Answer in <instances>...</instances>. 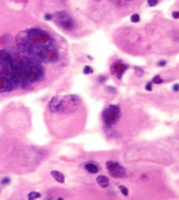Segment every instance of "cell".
Instances as JSON below:
<instances>
[{"mask_svg": "<svg viewBox=\"0 0 179 200\" xmlns=\"http://www.w3.org/2000/svg\"><path fill=\"white\" fill-rule=\"evenodd\" d=\"M158 3H159V0H148L149 6H155V5H158Z\"/></svg>", "mask_w": 179, "mask_h": 200, "instance_id": "cell-18", "label": "cell"}, {"mask_svg": "<svg viewBox=\"0 0 179 200\" xmlns=\"http://www.w3.org/2000/svg\"><path fill=\"white\" fill-rule=\"evenodd\" d=\"M120 115H122V111H120L119 105H109L103 111V122L108 128H110L118 123Z\"/></svg>", "mask_w": 179, "mask_h": 200, "instance_id": "cell-3", "label": "cell"}, {"mask_svg": "<svg viewBox=\"0 0 179 200\" xmlns=\"http://www.w3.org/2000/svg\"><path fill=\"white\" fill-rule=\"evenodd\" d=\"M178 89H179V88H178V84H176V85L173 86V90H174V91H178Z\"/></svg>", "mask_w": 179, "mask_h": 200, "instance_id": "cell-25", "label": "cell"}, {"mask_svg": "<svg viewBox=\"0 0 179 200\" xmlns=\"http://www.w3.org/2000/svg\"><path fill=\"white\" fill-rule=\"evenodd\" d=\"M59 59V51L58 49L54 47H49V48H45L40 51V54L36 58V60L39 63H53V61H56Z\"/></svg>", "mask_w": 179, "mask_h": 200, "instance_id": "cell-4", "label": "cell"}, {"mask_svg": "<svg viewBox=\"0 0 179 200\" xmlns=\"http://www.w3.org/2000/svg\"><path fill=\"white\" fill-rule=\"evenodd\" d=\"M130 20L133 23H138L139 20H140V16L138 15V14H133L132 16H130Z\"/></svg>", "mask_w": 179, "mask_h": 200, "instance_id": "cell-17", "label": "cell"}, {"mask_svg": "<svg viewBox=\"0 0 179 200\" xmlns=\"http://www.w3.org/2000/svg\"><path fill=\"white\" fill-rule=\"evenodd\" d=\"M152 83H153V84H162V83H164V81H163V79H162V78L159 76V75H157V76H154V78H153Z\"/></svg>", "mask_w": 179, "mask_h": 200, "instance_id": "cell-14", "label": "cell"}, {"mask_svg": "<svg viewBox=\"0 0 179 200\" xmlns=\"http://www.w3.org/2000/svg\"><path fill=\"white\" fill-rule=\"evenodd\" d=\"M40 197H41V194L38 193V191H31V193H29L28 199H29V200H34V199H38V198H40Z\"/></svg>", "mask_w": 179, "mask_h": 200, "instance_id": "cell-13", "label": "cell"}, {"mask_svg": "<svg viewBox=\"0 0 179 200\" xmlns=\"http://www.w3.org/2000/svg\"><path fill=\"white\" fill-rule=\"evenodd\" d=\"M105 80H107V76H104V75H102V76L98 78V81L99 83H103V81H105Z\"/></svg>", "mask_w": 179, "mask_h": 200, "instance_id": "cell-22", "label": "cell"}, {"mask_svg": "<svg viewBox=\"0 0 179 200\" xmlns=\"http://www.w3.org/2000/svg\"><path fill=\"white\" fill-rule=\"evenodd\" d=\"M52 176L55 179V180L59 183V184H64V181H65V176L63 174H61L60 172H58V170H53V172L50 173Z\"/></svg>", "mask_w": 179, "mask_h": 200, "instance_id": "cell-11", "label": "cell"}, {"mask_svg": "<svg viewBox=\"0 0 179 200\" xmlns=\"http://www.w3.org/2000/svg\"><path fill=\"white\" fill-rule=\"evenodd\" d=\"M58 25H59L61 29H64V30L70 31V30H73V28H74V22L70 16H68L66 19L61 20V22H58Z\"/></svg>", "mask_w": 179, "mask_h": 200, "instance_id": "cell-8", "label": "cell"}, {"mask_svg": "<svg viewBox=\"0 0 179 200\" xmlns=\"http://www.w3.org/2000/svg\"><path fill=\"white\" fill-rule=\"evenodd\" d=\"M84 169L90 174H97L99 172V166H98V164H95V162H86L84 165Z\"/></svg>", "mask_w": 179, "mask_h": 200, "instance_id": "cell-10", "label": "cell"}, {"mask_svg": "<svg viewBox=\"0 0 179 200\" xmlns=\"http://www.w3.org/2000/svg\"><path fill=\"white\" fill-rule=\"evenodd\" d=\"M97 183L99 184V186H102V188L109 186V179H108V176H104V175H99L97 178Z\"/></svg>", "mask_w": 179, "mask_h": 200, "instance_id": "cell-12", "label": "cell"}, {"mask_svg": "<svg viewBox=\"0 0 179 200\" xmlns=\"http://www.w3.org/2000/svg\"><path fill=\"white\" fill-rule=\"evenodd\" d=\"M60 103H61V98L60 97H54L50 103H49V110L52 112H58L60 109Z\"/></svg>", "mask_w": 179, "mask_h": 200, "instance_id": "cell-9", "label": "cell"}, {"mask_svg": "<svg viewBox=\"0 0 179 200\" xmlns=\"http://www.w3.org/2000/svg\"><path fill=\"white\" fill-rule=\"evenodd\" d=\"M14 89H16V86L11 81V79L0 76V93H8V91H11Z\"/></svg>", "mask_w": 179, "mask_h": 200, "instance_id": "cell-7", "label": "cell"}, {"mask_svg": "<svg viewBox=\"0 0 179 200\" xmlns=\"http://www.w3.org/2000/svg\"><path fill=\"white\" fill-rule=\"evenodd\" d=\"M119 189H120V191H122V194L124 195V197H128V195H129V191H128V189H127L125 186L120 185V186H119Z\"/></svg>", "mask_w": 179, "mask_h": 200, "instance_id": "cell-16", "label": "cell"}, {"mask_svg": "<svg viewBox=\"0 0 179 200\" xmlns=\"http://www.w3.org/2000/svg\"><path fill=\"white\" fill-rule=\"evenodd\" d=\"M166 64V61H164V60H160L159 63H158V65H159V66H164Z\"/></svg>", "mask_w": 179, "mask_h": 200, "instance_id": "cell-23", "label": "cell"}, {"mask_svg": "<svg viewBox=\"0 0 179 200\" xmlns=\"http://www.w3.org/2000/svg\"><path fill=\"white\" fill-rule=\"evenodd\" d=\"M18 40L30 45H43V47H53L54 45L53 38L41 29H29V30L23 31L18 36Z\"/></svg>", "mask_w": 179, "mask_h": 200, "instance_id": "cell-1", "label": "cell"}, {"mask_svg": "<svg viewBox=\"0 0 179 200\" xmlns=\"http://www.w3.org/2000/svg\"><path fill=\"white\" fill-rule=\"evenodd\" d=\"M145 89H147L148 91H152V89H153V83L152 81L147 83V85H145Z\"/></svg>", "mask_w": 179, "mask_h": 200, "instance_id": "cell-19", "label": "cell"}, {"mask_svg": "<svg viewBox=\"0 0 179 200\" xmlns=\"http://www.w3.org/2000/svg\"><path fill=\"white\" fill-rule=\"evenodd\" d=\"M11 65H13V56L6 50H0V76L11 79Z\"/></svg>", "mask_w": 179, "mask_h": 200, "instance_id": "cell-2", "label": "cell"}, {"mask_svg": "<svg viewBox=\"0 0 179 200\" xmlns=\"http://www.w3.org/2000/svg\"><path fill=\"white\" fill-rule=\"evenodd\" d=\"M44 19L45 20H52L53 19V14H45L44 15Z\"/></svg>", "mask_w": 179, "mask_h": 200, "instance_id": "cell-21", "label": "cell"}, {"mask_svg": "<svg viewBox=\"0 0 179 200\" xmlns=\"http://www.w3.org/2000/svg\"><path fill=\"white\" fill-rule=\"evenodd\" d=\"M83 73H84L85 75H90L91 73H93V68L89 66V65H86V66H84V69H83Z\"/></svg>", "mask_w": 179, "mask_h": 200, "instance_id": "cell-15", "label": "cell"}, {"mask_svg": "<svg viewBox=\"0 0 179 200\" xmlns=\"http://www.w3.org/2000/svg\"><path fill=\"white\" fill-rule=\"evenodd\" d=\"M128 69V65L127 64H124L123 61H115L113 65H111V68H110V72L113 73L114 75L118 79H120L123 76V74L125 73V70Z\"/></svg>", "mask_w": 179, "mask_h": 200, "instance_id": "cell-6", "label": "cell"}, {"mask_svg": "<svg viewBox=\"0 0 179 200\" xmlns=\"http://www.w3.org/2000/svg\"><path fill=\"white\" fill-rule=\"evenodd\" d=\"M58 200H63V198H59V199H58Z\"/></svg>", "mask_w": 179, "mask_h": 200, "instance_id": "cell-26", "label": "cell"}, {"mask_svg": "<svg viewBox=\"0 0 179 200\" xmlns=\"http://www.w3.org/2000/svg\"><path fill=\"white\" fill-rule=\"evenodd\" d=\"M173 18H174V19H178V18H179L178 11H174V12H173Z\"/></svg>", "mask_w": 179, "mask_h": 200, "instance_id": "cell-24", "label": "cell"}, {"mask_svg": "<svg viewBox=\"0 0 179 200\" xmlns=\"http://www.w3.org/2000/svg\"><path fill=\"white\" fill-rule=\"evenodd\" d=\"M9 183H10V179H9V178H5V179H3V180H1V184H3V185L9 184Z\"/></svg>", "mask_w": 179, "mask_h": 200, "instance_id": "cell-20", "label": "cell"}, {"mask_svg": "<svg viewBox=\"0 0 179 200\" xmlns=\"http://www.w3.org/2000/svg\"><path fill=\"white\" fill-rule=\"evenodd\" d=\"M105 168H107V170L109 172V174L111 175V176L118 178V179L124 178V176H125V174H127L125 169H124L123 166L119 164V162H116L114 160H108L105 162Z\"/></svg>", "mask_w": 179, "mask_h": 200, "instance_id": "cell-5", "label": "cell"}]
</instances>
